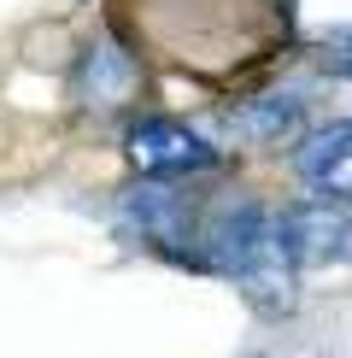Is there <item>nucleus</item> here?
<instances>
[{
    "mask_svg": "<svg viewBox=\"0 0 352 358\" xmlns=\"http://www.w3.org/2000/svg\"><path fill=\"white\" fill-rule=\"evenodd\" d=\"M276 235H282L293 264H346L352 259V217L335 200L288 206V212L276 217Z\"/></svg>",
    "mask_w": 352,
    "mask_h": 358,
    "instance_id": "f257e3e1",
    "label": "nucleus"
},
{
    "mask_svg": "<svg viewBox=\"0 0 352 358\" xmlns=\"http://www.w3.org/2000/svg\"><path fill=\"white\" fill-rule=\"evenodd\" d=\"M129 159L147 176H188V171H212L217 147L194 136L188 124H170V117H147V124L129 129Z\"/></svg>",
    "mask_w": 352,
    "mask_h": 358,
    "instance_id": "f03ea898",
    "label": "nucleus"
},
{
    "mask_svg": "<svg viewBox=\"0 0 352 358\" xmlns=\"http://www.w3.org/2000/svg\"><path fill=\"white\" fill-rule=\"evenodd\" d=\"M300 176L317 188V200L352 206V124H329L300 147Z\"/></svg>",
    "mask_w": 352,
    "mask_h": 358,
    "instance_id": "7ed1b4c3",
    "label": "nucleus"
},
{
    "mask_svg": "<svg viewBox=\"0 0 352 358\" xmlns=\"http://www.w3.org/2000/svg\"><path fill=\"white\" fill-rule=\"evenodd\" d=\"M300 124H305L300 94H258V100H241V106L223 112V129L241 141H282Z\"/></svg>",
    "mask_w": 352,
    "mask_h": 358,
    "instance_id": "20e7f679",
    "label": "nucleus"
},
{
    "mask_svg": "<svg viewBox=\"0 0 352 358\" xmlns=\"http://www.w3.org/2000/svg\"><path fill=\"white\" fill-rule=\"evenodd\" d=\"M129 88H135V65H129V53L112 48V41H100V48L88 53V65H82V94L94 100V106H117Z\"/></svg>",
    "mask_w": 352,
    "mask_h": 358,
    "instance_id": "39448f33",
    "label": "nucleus"
},
{
    "mask_svg": "<svg viewBox=\"0 0 352 358\" xmlns=\"http://www.w3.org/2000/svg\"><path fill=\"white\" fill-rule=\"evenodd\" d=\"M323 71H335V77H352V41H335V53H323Z\"/></svg>",
    "mask_w": 352,
    "mask_h": 358,
    "instance_id": "423d86ee",
    "label": "nucleus"
}]
</instances>
